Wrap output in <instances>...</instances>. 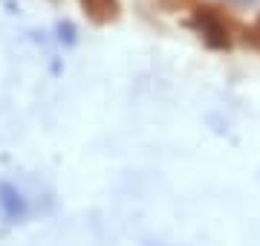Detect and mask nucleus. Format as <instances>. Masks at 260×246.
Masks as SVG:
<instances>
[{
  "instance_id": "obj_4",
  "label": "nucleus",
  "mask_w": 260,
  "mask_h": 246,
  "mask_svg": "<svg viewBox=\"0 0 260 246\" xmlns=\"http://www.w3.org/2000/svg\"><path fill=\"white\" fill-rule=\"evenodd\" d=\"M240 32H243V35H240L243 44H246V47H251L254 52H260V15L251 20L249 26H243Z\"/></svg>"
},
{
  "instance_id": "obj_3",
  "label": "nucleus",
  "mask_w": 260,
  "mask_h": 246,
  "mask_svg": "<svg viewBox=\"0 0 260 246\" xmlns=\"http://www.w3.org/2000/svg\"><path fill=\"white\" fill-rule=\"evenodd\" d=\"M0 208L6 211V218H23V211H26V200L20 194L15 186L9 182H0Z\"/></svg>"
},
{
  "instance_id": "obj_1",
  "label": "nucleus",
  "mask_w": 260,
  "mask_h": 246,
  "mask_svg": "<svg viewBox=\"0 0 260 246\" xmlns=\"http://www.w3.org/2000/svg\"><path fill=\"white\" fill-rule=\"evenodd\" d=\"M188 26L203 38L205 47L220 49V52L234 47V29H243L234 18H229L220 6H211V3H197L191 9Z\"/></svg>"
},
{
  "instance_id": "obj_5",
  "label": "nucleus",
  "mask_w": 260,
  "mask_h": 246,
  "mask_svg": "<svg viewBox=\"0 0 260 246\" xmlns=\"http://www.w3.org/2000/svg\"><path fill=\"white\" fill-rule=\"evenodd\" d=\"M165 9H174V12H182V9H194L197 0H159Z\"/></svg>"
},
{
  "instance_id": "obj_2",
  "label": "nucleus",
  "mask_w": 260,
  "mask_h": 246,
  "mask_svg": "<svg viewBox=\"0 0 260 246\" xmlns=\"http://www.w3.org/2000/svg\"><path fill=\"white\" fill-rule=\"evenodd\" d=\"M84 15L93 20L95 26H107L113 20H119L121 15V3L119 0H78Z\"/></svg>"
},
{
  "instance_id": "obj_6",
  "label": "nucleus",
  "mask_w": 260,
  "mask_h": 246,
  "mask_svg": "<svg viewBox=\"0 0 260 246\" xmlns=\"http://www.w3.org/2000/svg\"><path fill=\"white\" fill-rule=\"evenodd\" d=\"M58 32H61V41H67V44H73L75 41V35H73L75 29L70 26V23H58Z\"/></svg>"
}]
</instances>
